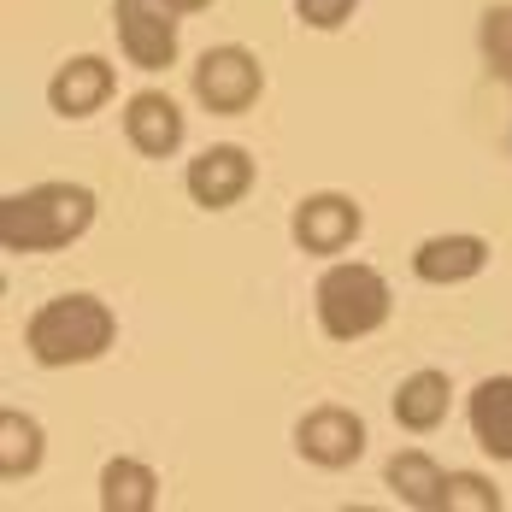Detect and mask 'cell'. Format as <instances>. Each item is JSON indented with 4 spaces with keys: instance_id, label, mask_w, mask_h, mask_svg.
Segmentation results:
<instances>
[{
    "instance_id": "obj_1",
    "label": "cell",
    "mask_w": 512,
    "mask_h": 512,
    "mask_svg": "<svg viewBox=\"0 0 512 512\" xmlns=\"http://www.w3.org/2000/svg\"><path fill=\"white\" fill-rule=\"evenodd\" d=\"M95 189L83 183H36L0 201V248L6 254H59L95 224Z\"/></svg>"
},
{
    "instance_id": "obj_14",
    "label": "cell",
    "mask_w": 512,
    "mask_h": 512,
    "mask_svg": "<svg viewBox=\"0 0 512 512\" xmlns=\"http://www.w3.org/2000/svg\"><path fill=\"white\" fill-rule=\"evenodd\" d=\"M383 483L412 512H442V495H448V471L430 460L424 448H401L395 460L383 465Z\"/></svg>"
},
{
    "instance_id": "obj_8",
    "label": "cell",
    "mask_w": 512,
    "mask_h": 512,
    "mask_svg": "<svg viewBox=\"0 0 512 512\" xmlns=\"http://www.w3.org/2000/svg\"><path fill=\"white\" fill-rule=\"evenodd\" d=\"M259 165L248 148H236V142H218V148H206V154L189 159V171H183V189H189V201L206 206V212H224V206L248 201V189H254Z\"/></svg>"
},
{
    "instance_id": "obj_4",
    "label": "cell",
    "mask_w": 512,
    "mask_h": 512,
    "mask_svg": "<svg viewBox=\"0 0 512 512\" xmlns=\"http://www.w3.org/2000/svg\"><path fill=\"white\" fill-rule=\"evenodd\" d=\"M195 101L206 112H218V118H242L248 106L265 95V65H259V53H248L242 42H224V48H206L195 59Z\"/></svg>"
},
{
    "instance_id": "obj_2",
    "label": "cell",
    "mask_w": 512,
    "mask_h": 512,
    "mask_svg": "<svg viewBox=\"0 0 512 512\" xmlns=\"http://www.w3.org/2000/svg\"><path fill=\"white\" fill-rule=\"evenodd\" d=\"M118 342V318L101 295H53L24 318V354L48 371H65V365H95Z\"/></svg>"
},
{
    "instance_id": "obj_5",
    "label": "cell",
    "mask_w": 512,
    "mask_h": 512,
    "mask_svg": "<svg viewBox=\"0 0 512 512\" xmlns=\"http://www.w3.org/2000/svg\"><path fill=\"white\" fill-rule=\"evenodd\" d=\"M177 24H183V6L177 0H112L118 48H124V59L136 71L177 65Z\"/></svg>"
},
{
    "instance_id": "obj_7",
    "label": "cell",
    "mask_w": 512,
    "mask_h": 512,
    "mask_svg": "<svg viewBox=\"0 0 512 512\" xmlns=\"http://www.w3.org/2000/svg\"><path fill=\"white\" fill-rule=\"evenodd\" d=\"M295 454L318 471H348L365 454V418L354 407H312L295 424Z\"/></svg>"
},
{
    "instance_id": "obj_12",
    "label": "cell",
    "mask_w": 512,
    "mask_h": 512,
    "mask_svg": "<svg viewBox=\"0 0 512 512\" xmlns=\"http://www.w3.org/2000/svg\"><path fill=\"white\" fill-rule=\"evenodd\" d=\"M395 424L412 430V436H430V430H442V418L454 407V383H448V371H436V365H424V371H412L401 377V389H395Z\"/></svg>"
},
{
    "instance_id": "obj_15",
    "label": "cell",
    "mask_w": 512,
    "mask_h": 512,
    "mask_svg": "<svg viewBox=\"0 0 512 512\" xmlns=\"http://www.w3.org/2000/svg\"><path fill=\"white\" fill-rule=\"evenodd\" d=\"M101 507L106 512H154L159 507V471L148 460H118L101 465Z\"/></svg>"
},
{
    "instance_id": "obj_19",
    "label": "cell",
    "mask_w": 512,
    "mask_h": 512,
    "mask_svg": "<svg viewBox=\"0 0 512 512\" xmlns=\"http://www.w3.org/2000/svg\"><path fill=\"white\" fill-rule=\"evenodd\" d=\"M295 12H301L307 30H342L359 12V0H295Z\"/></svg>"
},
{
    "instance_id": "obj_9",
    "label": "cell",
    "mask_w": 512,
    "mask_h": 512,
    "mask_svg": "<svg viewBox=\"0 0 512 512\" xmlns=\"http://www.w3.org/2000/svg\"><path fill=\"white\" fill-rule=\"evenodd\" d=\"M489 259H495V248H489L483 236H471V230H454V236H424V242L412 248V277H418V283H436V289H454V283L483 277V271H489Z\"/></svg>"
},
{
    "instance_id": "obj_17",
    "label": "cell",
    "mask_w": 512,
    "mask_h": 512,
    "mask_svg": "<svg viewBox=\"0 0 512 512\" xmlns=\"http://www.w3.org/2000/svg\"><path fill=\"white\" fill-rule=\"evenodd\" d=\"M501 489L483 477V471H448V495H442V512H501Z\"/></svg>"
},
{
    "instance_id": "obj_3",
    "label": "cell",
    "mask_w": 512,
    "mask_h": 512,
    "mask_svg": "<svg viewBox=\"0 0 512 512\" xmlns=\"http://www.w3.org/2000/svg\"><path fill=\"white\" fill-rule=\"evenodd\" d=\"M312 307H318V330H324L330 342H365V336H377V330L389 324L395 289H389V277H383L377 265H365V259H336V265L318 277Z\"/></svg>"
},
{
    "instance_id": "obj_20",
    "label": "cell",
    "mask_w": 512,
    "mask_h": 512,
    "mask_svg": "<svg viewBox=\"0 0 512 512\" xmlns=\"http://www.w3.org/2000/svg\"><path fill=\"white\" fill-rule=\"evenodd\" d=\"M177 6H183V12H201V6H212V0H177Z\"/></svg>"
},
{
    "instance_id": "obj_13",
    "label": "cell",
    "mask_w": 512,
    "mask_h": 512,
    "mask_svg": "<svg viewBox=\"0 0 512 512\" xmlns=\"http://www.w3.org/2000/svg\"><path fill=\"white\" fill-rule=\"evenodd\" d=\"M465 418H471V436L489 460L512 465V377H483L465 401Z\"/></svg>"
},
{
    "instance_id": "obj_6",
    "label": "cell",
    "mask_w": 512,
    "mask_h": 512,
    "mask_svg": "<svg viewBox=\"0 0 512 512\" xmlns=\"http://www.w3.org/2000/svg\"><path fill=\"white\" fill-rule=\"evenodd\" d=\"M359 230H365V212H359V201L342 195V189H318L307 201H295V212H289V236H295V248L312 254V259L348 254L359 242Z\"/></svg>"
},
{
    "instance_id": "obj_11",
    "label": "cell",
    "mask_w": 512,
    "mask_h": 512,
    "mask_svg": "<svg viewBox=\"0 0 512 512\" xmlns=\"http://www.w3.org/2000/svg\"><path fill=\"white\" fill-rule=\"evenodd\" d=\"M183 106L171 101L165 89H136L130 101H124V136H130V148L142 159H171L183 148Z\"/></svg>"
},
{
    "instance_id": "obj_10",
    "label": "cell",
    "mask_w": 512,
    "mask_h": 512,
    "mask_svg": "<svg viewBox=\"0 0 512 512\" xmlns=\"http://www.w3.org/2000/svg\"><path fill=\"white\" fill-rule=\"evenodd\" d=\"M112 95H118V71L101 53H77L48 77V106L59 118H95Z\"/></svg>"
},
{
    "instance_id": "obj_16",
    "label": "cell",
    "mask_w": 512,
    "mask_h": 512,
    "mask_svg": "<svg viewBox=\"0 0 512 512\" xmlns=\"http://www.w3.org/2000/svg\"><path fill=\"white\" fill-rule=\"evenodd\" d=\"M42 454H48V448H42V424L18 407H0V477H6V483L36 477V471H42Z\"/></svg>"
},
{
    "instance_id": "obj_18",
    "label": "cell",
    "mask_w": 512,
    "mask_h": 512,
    "mask_svg": "<svg viewBox=\"0 0 512 512\" xmlns=\"http://www.w3.org/2000/svg\"><path fill=\"white\" fill-rule=\"evenodd\" d=\"M477 48H483V59H489V71L512 83V6H489V12H483Z\"/></svg>"
}]
</instances>
